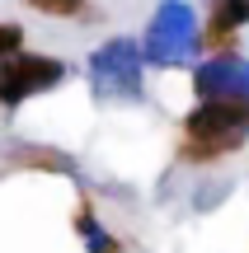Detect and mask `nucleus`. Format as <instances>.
Segmentation results:
<instances>
[{
  "mask_svg": "<svg viewBox=\"0 0 249 253\" xmlns=\"http://www.w3.org/2000/svg\"><path fill=\"white\" fill-rule=\"evenodd\" d=\"M61 75H66V66L56 61V56L14 52V56H5V61H0V103H5V108H14V103H24L28 94L61 84Z\"/></svg>",
  "mask_w": 249,
  "mask_h": 253,
  "instance_id": "7ed1b4c3",
  "label": "nucleus"
},
{
  "mask_svg": "<svg viewBox=\"0 0 249 253\" xmlns=\"http://www.w3.org/2000/svg\"><path fill=\"white\" fill-rule=\"evenodd\" d=\"M19 47H24V28H19V24H5V19H0V61H5V56H14Z\"/></svg>",
  "mask_w": 249,
  "mask_h": 253,
  "instance_id": "1a4fd4ad",
  "label": "nucleus"
},
{
  "mask_svg": "<svg viewBox=\"0 0 249 253\" xmlns=\"http://www.w3.org/2000/svg\"><path fill=\"white\" fill-rule=\"evenodd\" d=\"M249 24V0H212L207 5V28L216 33H240Z\"/></svg>",
  "mask_w": 249,
  "mask_h": 253,
  "instance_id": "423d86ee",
  "label": "nucleus"
},
{
  "mask_svg": "<svg viewBox=\"0 0 249 253\" xmlns=\"http://www.w3.org/2000/svg\"><path fill=\"white\" fill-rule=\"evenodd\" d=\"M198 52V24H193V9L184 0H169V5L155 9L150 19V33H146V56L150 66H174L184 56Z\"/></svg>",
  "mask_w": 249,
  "mask_h": 253,
  "instance_id": "f03ea898",
  "label": "nucleus"
},
{
  "mask_svg": "<svg viewBox=\"0 0 249 253\" xmlns=\"http://www.w3.org/2000/svg\"><path fill=\"white\" fill-rule=\"evenodd\" d=\"M24 5L43 9V14H56V19H75V14H85V0H24Z\"/></svg>",
  "mask_w": 249,
  "mask_h": 253,
  "instance_id": "6e6552de",
  "label": "nucleus"
},
{
  "mask_svg": "<svg viewBox=\"0 0 249 253\" xmlns=\"http://www.w3.org/2000/svg\"><path fill=\"white\" fill-rule=\"evenodd\" d=\"M94 80L108 94H137V47L132 42H108L94 61Z\"/></svg>",
  "mask_w": 249,
  "mask_h": 253,
  "instance_id": "39448f33",
  "label": "nucleus"
},
{
  "mask_svg": "<svg viewBox=\"0 0 249 253\" xmlns=\"http://www.w3.org/2000/svg\"><path fill=\"white\" fill-rule=\"evenodd\" d=\"M249 136V99H212L198 103L184 118V141H179V160L212 164L221 155L240 150Z\"/></svg>",
  "mask_w": 249,
  "mask_h": 253,
  "instance_id": "f257e3e1",
  "label": "nucleus"
},
{
  "mask_svg": "<svg viewBox=\"0 0 249 253\" xmlns=\"http://www.w3.org/2000/svg\"><path fill=\"white\" fill-rule=\"evenodd\" d=\"M19 164H38V169H52V173H71V160L66 155H56V150H24V155H14Z\"/></svg>",
  "mask_w": 249,
  "mask_h": 253,
  "instance_id": "0eeeda50",
  "label": "nucleus"
},
{
  "mask_svg": "<svg viewBox=\"0 0 249 253\" xmlns=\"http://www.w3.org/2000/svg\"><path fill=\"white\" fill-rule=\"evenodd\" d=\"M90 253H118V239H108V235H90Z\"/></svg>",
  "mask_w": 249,
  "mask_h": 253,
  "instance_id": "9d476101",
  "label": "nucleus"
},
{
  "mask_svg": "<svg viewBox=\"0 0 249 253\" xmlns=\"http://www.w3.org/2000/svg\"><path fill=\"white\" fill-rule=\"evenodd\" d=\"M193 89L198 103H212V99H249V66L240 56H207L193 75Z\"/></svg>",
  "mask_w": 249,
  "mask_h": 253,
  "instance_id": "20e7f679",
  "label": "nucleus"
}]
</instances>
